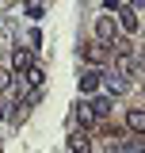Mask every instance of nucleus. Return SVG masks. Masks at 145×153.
Listing matches in <instances>:
<instances>
[{"mask_svg": "<svg viewBox=\"0 0 145 153\" xmlns=\"http://www.w3.org/2000/svg\"><path fill=\"white\" fill-rule=\"evenodd\" d=\"M126 130L138 134V138H145V107H130L126 111Z\"/></svg>", "mask_w": 145, "mask_h": 153, "instance_id": "0eeeda50", "label": "nucleus"}, {"mask_svg": "<svg viewBox=\"0 0 145 153\" xmlns=\"http://www.w3.org/2000/svg\"><path fill=\"white\" fill-rule=\"evenodd\" d=\"M95 38L107 42V46L118 38V23H115V16H95Z\"/></svg>", "mask_w": 145, "mask_h": 153, "instance_id": "7ed1b4c3", "label": "nucleus"}, {"mask_svg": "<svg viewBox=\"0 0 145 153\" xmlns=\"http://www.w3.org/2000/svg\"><path fill=\"white\" fill-rule=\"evenodd\" d=\"M69 153H92V134H88V126H84V130L72 126V130H69Z\"/></svg>", "mask_w": 145, "mask_h": 153, "instance_id": "39448f33", "label": "nucleus"}, {"mask_svg": "<svg viewBox=\"0 0 145 153\" xmlns=\"http://www.w3.org/2000/svg\"><path fill=\"white\" fill-rule=\"evenodd\" d=\"M115 23H118V27H122V31H126V35H134V31H138V27H141V23H138V12H134V8H118V16H115Z\"/></svg>", "mask_w": 145, "mask_h": 153, "instance_id": "6e6552de", "label": "nucleus"}, {"mask_svg": "<svg viewBox=\"0 0 145 153\" xmlns=\"http://www.w3.org/2000/svg\"><path fill=\"white\" fill-rule=\"evenodd\" d=\"M99 84H103V88H107L111 96H118V92H126V84H130V80H126V76H118V73H115V76H103Z\"/></svg>", "mask_w": 145, "mask_h": 153, "instance_id": "9d476101", "label": "nucleus"}, {"mask_svg": "<svg viewBox=\"0 0 145 153\" xmlns=\"http://www.w3.org/2000/svg\"><path fill=\"white\" fill-rule=\"evenodd\" d=\"M4 88H12V69L0 65V92H4Z\"/></svg>", "mask_w": 145, "mask_h": 153, "instance_id": "f8f14e48", "label": "nucleus"}, {"mask_svg": "<svg viewBox=\"0 0 145 153\" xmlns=\"http://www.w3.org/2000/svg\"><path fill=\"white\" fill-rule=\"evenodd\" d=\"M80 123H84V126H92V123H95V111H92V100H80V103L72 107V115H69V130H72V126H80Z\"/></svg>", "mask_w": 145, "mask_h": 153, "instance_id": "20e7f679", "label": "nucleus"}, {"mask_svg": "<svg viewBox=\"0 0 145 153\" xmlns=\"http://www.w3.org/2000/svg\"><path fill=\"white\" fill-rule=\"evenodd\" d=\"M138 65H141V73H145V50H141V54H138Z\"/></svg>", "mask_w": 145, "mask_h": 153, "instance_id": "ddd939ff", "label": "nucleus"}, {"mask_svg": "<svg viewBox=\"0 0 145 153\" xmlns=\"http://www.w3.org/2000/svg\"><path fill=\"white\" fill-rule=\"evenodd\" d=\"M92 111H95V119H107L111 115V100L107 96H95V100H92Z\"/></svg>", "mask_w": 145, "mask_h": 153, "instance_id": "9b49d317", "label": "nucleus"}, {"mask_svg": "<svg viewBox=\"0 0 145 153\" xmlns=\"http://www.w3.org/2000/svg\"><path fill=\"white\" fill-rule=\"evenodd\" d=\"M115 73H118V76H138V73H141V65H138V54H130V50L115 54Z\"/></svg>", "mask_w": 145, "mask_h": 153, "instance_id": "f03ea898", "label": "nucleus"}, {"mask_svg": "<svg viewBox=\"0 0 145 153\" xmlns=\"http://www.w3.org/2000/svg\"><path fill=\"white\" fill-rule=\"evenodd\" d=\"M80 57H84V61H92V65H103V61L111 57V46L95 38V42H88V46H80Z\"/></svg>", "mask_w": 145, "mask_h": 153, "instance_id": "f257e3e1", "label": "nucleus"}, {"mask_svg": "<svg viewBox=\"0 0 145 153\" xmlns=\"http://www.w3.org/2000/svg\"><path fill=\"white\" fill-rule=\"evenodd\" d=\"M99 80H103V73H99V69H88V73L80 76V92H84V96H92L95 88H99Z\"/></svg>", "mask_w": 145, "mask_h": 153, "instance_id": "1a4fd4ad", "label": "nucleus"}, {"mask_svg": "<svg viewBox=\"0 0 145 153\" xmlns=\"http://www.w3.org/2000/svg\"><path fill=\"white\" fill-rule=\"evenodd\" d=\"M31 65H35V50L31 46H16L12 50V73H27Z\"/></svg>", "mask_w": 145, "mask_h": 153, "instance_id": "423d86ee", "label": "nucleus"}]
</instances>
